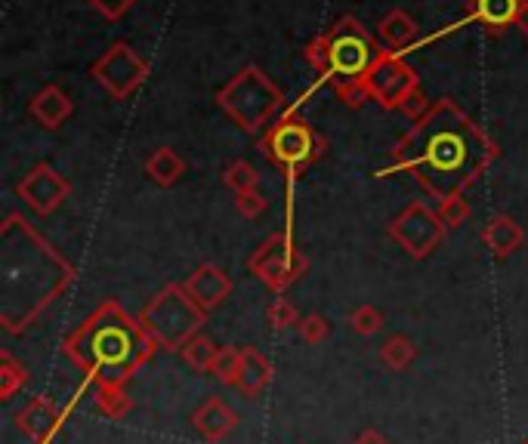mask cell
<instances>
[{
	"instance_id": "6da1fadb",
	"label": "cell",
	"mask_w": 528,
	"mask_h": 444,
	"mask_svg": "<svg viewBox=\"0 0 528 444\" xmlns=\"http://www.w3.org/2000/svg\"><path fill=\"white\" fill-rule=\"evenodd\" d=\"M498 155L501 148L488 130L476 124L454 99L442 96L393 145L390 164L374 176L383 179L393 173H411L430 198L445 201L476 185Z\"/></svg>"
},
{
	"instance_id": "7a4b0ae2",
	"label": "cell",
	"mask_w": 528,
	"mask_h": 444,
	"mask_svg": "<svg viewBox=\"0 0 528 444\" xmlns=\"http://www.w3.org/2000/svg\"><path fill=\"white\" fill-rule=\"evenodd\" d=\"M4 244V306L0 324L7 333H22L44 315L50 303L72 287L75 266L59 256L19 213H7L0 226Z\"/></svg>"
},
{
	"instance_id": "3957f363",
	"label": "cell",
	"mask_w": 528,
	"mask_h": 444,
	"mask_svg": "<svg viewBox=\"0 0 528 444\" xmlns=\"http://www.w3.org/2000/svg\"><path fill=\"white\" fill-rule=\"evenodd\" d=\"M62 352L93 386H127L158 343L118 300H105L62 340Z\"/></svg>"
},
{
	"instance_id": "277c9868",
	"label": "cell",
	"mask_w": 528,
	"mask_h": 444,
	"mask_svg": "<svg viewBox=\"0 0 528 444\" xmlns=\"http://www.w3.org/2000/svg\"><path fill=\"white\" fill-rule=\"evenodd\" d=\"M386 47L371 37V31L356 16H340L325 34L312 37L303 56L306 62L322 74L337 93V99L349 108H362L368 96V74Z\"/></svg>"
},
{
	"instance_id": "5b68a950",
	"label": "cell",
	"mask_w": 528,
	"mask_h": 444,
	"mask_svg": "<svg viewBox=\"0 0 528 444\" xmlns=\"http://www.w3.org/2000/svg\"><path fill=\"white\" fill-rule=\"evenodd\" d=\"M260 155L285 173L288 179V192H294V182L300 173H306L315 161H322L328 152V139L315 130L306 118L297 115V105H288L281 115L263 130L260 142Z\"/></svg>"
},
{
	"instance_id": "8992f818",
	"label": "cell",
	"mask_w": 528,
	"mask_h": 444,
	"mask_svg": "<svg viewBox=\"0 0 528 444\" xmlns=\"http://www.w3.org/2000/svg\"><path fill=\"white\" fill-rule=\"evenodd\" d=\"M217 105L232 118V124L244 133H263L281 111L288 108V96L260 65H244L235 78L217 93Z\"/></svg>"
},
{
	"instance_id": "52a82bcc",
	"label": "cell",
	"mask_w": 528,
	"mask_h": 444,
	"mask_svg": "<svg viewBox=\"0 0 528 444\" xmlns=\"http://www.w3.org/2000/svg\"><path fill=\"white\" fill-rule=\"evenodd\" d=\"M136 318L146 327L149 337L158 343V349L180 352L195 333H201L207 312L192 300L183 284L173 281V284H164Z\"/></svg>"
},
{
	"instance_id": "ba28073f",
	"label": "cell",
	"mask_w": 528,
	"mask_h": 444,
	"mask_svg": "<svg viewBox=\"0 0 528 444\" xmlns=\"http://www.w3.org/2000/svg\"><path fill=\"white\" fill-rule=\"evenodd\" d=\"M248 269L272 290V293H285L291 284H297L306 269L309 259L300 253L291 241V232H272L248 259Z\"/></svg>"
},
{
	"instance_id": "9c48e42d",
	"label": "cell",
	"mask_w": 528,
	"mask_h": 444,
	"mask_svg": "<svg viewBox=\"0 0 528 444\" xmlns=\"http://www.w3.org/2000/svg\"><path fill=\"white\" fill-rule=\"evenodd\" d=\"M445 222L439 219V210H433L424 201H411L390 226H386V235H390L411 259H427L442 241H445Z\"/></svg>"
},
{
	"instance_id": "30bf717a",
	"label": "cell",
	"mask_w": 528,
	"mask_h": 444,
	"mask_svg": "<svg viewBox=\"0 0 528 444\" xmlns=\"http://www.w3.org/2000/svg\"><path fill=\"white\" fill-rule=\"evenodd\" d=\"M90 74L112 99H127L149 78V62L139 56L130 44L118 41L93 62Z\"/></svg>"
},
{
	"instance_id": "8fae6325",
	"label": "cell",
	"mask_w": 528,
	"mask_h": 444,
	"mask_svg": "<svg viewBox=\"0 0 528 444\" xmlns=\"http://www.w3.org/2000/svg\"><path fill=\"white\" fill-rule=\"evenodd\" d=\"M365 87H368V96H371L380 108L396 111V108L405 105V99H408L414 90H420V74H417L399 53L386 50V53L377 59V65L371 68Z\"/></svg>"
},
{
	"instance_id": "7c38bea8",
	"label": "cell",
	"mask_w": 528,
	"mask_h": 444,
	"mask_svg": "<svg viewBox=\"0 0 528 444\" xmlns=\"http://www.w3.org/2000/svg\"><path fill=\"white\" fill-rule=\"evenodd\" d=\"M16 195L38 216H50L65 204L68 195H72V182H68L62 173H56L50 164H34L16 182Z\"/></svg>"
},
{
	"instance_id": "4fadbf2b",
	"label": "cell",
	"mask_w": 528,
	"mask_h": 444,
	"mask_svg": "<svg viewBox=\"0 0 528 444\" xmlns=\"http://www.w3.org/2000/svg\"><path fill=\"white\" fill-rule=\"evenodd\" d=\"M65 423V411L47 395H34L25 407L16 411V429L31 444H50Z\"/></svg>"
},
{
	"instance_id": "5bb4252c",
	"label": "cell",
	"mask_w": 528,
	"mask_h": 444,
	"mask_svg": "<svg viewBox=\"0 0 528 444\" xmlns=\"http://www.w3.org/2000/svg\"><path fill=\"white\" fill-rule=\"evenodd\" d=\"M183 287H186V293L192 296V300L210 315L217 306H223L229 296H232V290H235V284H232V278L220 269V266H214V263H201L186 281H183Z\"/></svg>"
},
{
	"instance_id": "9a60e30c",
	"label": "cell",
	"mask_w": 528,
	"mask_h": 444,
	"mask_svg": "<svg viewBox=\"0 0 528 444\" xmlns=\"http://www.w3.org/2000/svg\"><path fill=\"white\" fill-rule=\"evenodd\" d=\"M238 423H241V417H238V411L229 404V401H223V398H217V395H210L198 411L192 414V426H195V432L207 441V444H220L223 438H229L235 429H238Z\"/></svg>"
},
{
	"instance_id": "2e32d148",
	"label": "cell",
	"mask_w": 528,
	"mask_h": 444,
	"mask_svg": "<svg viewBox=\"0 0 528 444\" xmlns=\"http://www.w3.org/2000/svg\"><path fill=\"white\" fill-rule=\"evenodd\" d=\"M72 111H75V102L59 84L41 87L28 102V115L38 121L44 130H59L68 118H72Z\"/></svg>"
},
{
	"instance_id": "e0dca14e",
	"label": "cell",
	"mask_w": 528,
	"mask_h": 444,
	"mask_svg": "<svg viewBox=\"0 0 528 444\" xmlns=\"http://www.w3.org/2000/svg\"><path fill=\"white\" fill-rule=\"evenodd\" d=\"M522 0H467V19L479 22L488 34L501 37L507 28H516Z\"/></svg>"
},
{
	"instance_id": "ac0fdd59",
	"label": "cell",
	"mask_w": 528,
	"mask_h": 444,
	"mask_svg": "<svg viewBox=\"0 0 528 444\" xmlns=\"http://www.w3.org/2000/svg\"><path fill=\"white\" fill-rule=\"evenodd\" d=\"M482 244L488 247V253L495 259H510L525 244V232L513 216L495 213L482 229Z\"/></svg>"
},
{
	"instance_id": "d6986e66",
	"label": "cell",
	"mask_w": 528,
	"mask_h": 444,
	"mask_svg": "<svg viewBox=\"0 0 528 444\" xmlns=\"http://www.w3.org/2000/svg\"><path fill=\"white\" fill-rule=\"evenodd\" d=\"M275 380V367H272V361L263 355V352H257V349H244L241 352V377H238V392L241 395H248V398H257L269 383Z\"/></svg>"
},
{
	"instance_id": "ffe728a7",
	"label": "cell",
	"mask_w": 528,
	"mask_h": 444,
	"mask_svg": "<svg viewBox=\"0 0 528 444\" xmlns=\"http://www.w3.org/2000/svg\"><path fill=\"white\" fill-rule=\"evenodd\" d=\"M377 34H380V44L386 47V50H399V47H405V44H411L414 41V34H417V22L405 13V10H390L383 19H380V25H377Z\"/></svg>"
},
{
	"instance_id": "44dd1931",
	"label": "cell",
	"mask_w": 528,
	"mask_h": 444,
	"mask_svg": "<svg viewBox=\"0 0 528 444\" xmlns=\"http://www.w3.org/2000/svg\"><path fill=\"white\" fill-rule=\"evenodd\" d=\"M146 173H149V179L152 182H158L161 189H170V185H176L183 179V173H186V161L173 152V148H167V145H161V148H155V152L149 155V161H146Z\"/></svg>"
},
{
	"instance_id": "7402d4cb",
	"label": "cell",
	"mask_w": 528,
	"mask_h": 444,
	"mask_svg": "<svg viewBox=\"0 0 528 444\" xmlns=\"http://www.w3.org/2000/svg\"><path fill=\"white\" fill-rule=\"evenodd\" d=\"M414 361H417V346H414L411 337H405V333H393V337L383 340L380 364L386 370H396V374H402V370H408Z\"/></svg>"
},
{
	"instance_id": "603a6c76",
	"label": "cell",
	"mask_w": 528,
	"mask_h": 444,
	"mask_svg": "<svg viewBox=\"0 0 528 444\" xmlns=\"http://www.w3.org/2000/svg\"><path fill=\"white\" fill-rule=\"evenodd\" d=\"M93 404L99 407V414L109 417V420H124L127 414H133V407H136L124 386H96L93 389Z\"/></svg>"
},
{
	"instance_id": "cb8c5ba5",
	"label": "cell",
	"mask_w": 528,
	"mask_h": 444,
	"mask_svg": "<svg viewBox=\"0 0 528 444\" xmlns=\"http://www.w3.org/2000/svg\"><path fill=\"white\" fill-rule=\"evenodd\" d=\"M217 355H220V346L210 337H204V333H195V337L180 349V358L186 361V367L198 370V374H210Z\"/></svg>"
},
{
	"instance_id": "d4e9b609",
	"label": "cell",
	"mask_w": 528,
	"mask_h": 444,
	"mask_svg": "<svg viewBox=\"0 0 528 444\" xmlns=\"http://www.w3.org/2000/svg\"><path fill=\"white\" fill-rule=\"evenodd\" d=\"M28 383V370L25 364L13 355V352H0V398L10 401L19 389H25Z\"/></svg>"
},
{
	"instance_id": "484cf974",
	"label": "cell",
	"mask_w": 528,
	"mask_h": 444,
	"mask_svg": "<svg viewBox=\"0 0 528 444\" xmlns=\"http://www.w3.org/2000/svg\"><path fill=\"white\" fill-rule=\"evenodd\" d=\"M223 182L226 189H232L235 195H248V192H257L260 185V173L248 164V161H232L226 170H223Z\"/></svg>"
},
{
	"instance_id": "4316f807",
	"label": "cell",
	"mask_w": 528,
	"mask_h": 444,
	"mask_svg": "<svg viewBox=\"0 0 528 444\" xmlns=\"http://www.w3.org/2000/svg\"><path fill=\"white\" fill-rule=\"evenodd\" d=\"M241 352L244 349H235V346H223L217 361H214V374L223 386H238V377H241Z\"/></svg>"
},
{
	"instance_id": "83f0119b",
	"label": "cell",
	"mask_w": 528,
	"mask_h": 444,
	"mask_svg": "<svg viewBox=\"0 0 528 444\" xmlns=\"http://www.w3.org/2000/svg\"><path fill=\"white\" fill-rule=\"evenodd\" d=\"M470 216H473V207H470V201L464 195H451V198L439 201V219L445 222L448 232L461 229L464 222H470Z\"/></svg>"
},
{
	"instance_id": "f1b7e54d",
	"label": "cell",
	"mask_w": 528,
	"mask_h": 444,
	"mask_svg": "<svg viewBox=\"0 0 528 444\" xmlns=\"http://www.w3.org/2000/svg\"><path fill=\"white\" fill-rule=\"evenodd\" d=\"M297 337L306 343V346H322L328 337H331V321L325 315H303L300 324H297Z\"/></svg>"
},
{
	"instance_id": "f546056e",
	"label": "cell",
	"mask_w": 528,
	"mask_h": 444,
	"mask_svg": "<svg viewBox=\"0 0 528 444\" xmlns=\"http://www.w3.org/2000/svg\"><path fill=\"white\" fill-rule=\"evenodd\" d=\"M383 312L377 309V306H371V303H365V306H359V309H352V315H349V327L359 333V337H374V333H380L383 330Z\"/></svg>"
},
{
	"instance_id": "4dcf8cb0",
	"label": "cell",
	"mask_w": 528,
	"mask_h": 444,
	"mask_svg": "<svg viewBox=\"0 0 528 444\" xmlns=\"http://www.w3.org/2000/svg\"><path fill=\"white\" fill-rule=\"evenodd\" d=\"M300 312L291 300H285V296H278V300L266 309V321L272 330H288V327H297L300 324Z\"/></svg>"
},
{
	"instance_id": "1f68e13d",
	"label": "cell",
	"mask_w": 528,
	"mask_h": 444,
	"mask_svg": "<svg viewBox=\"0 0 528 444\" xmlns=\"http://www.w3.org/2000/svg\"><path fill=\"white\" fill-rule=\"evenodd\" d=\"M266 207H269V201H266L260 192L235 195V210H238V216H244V219H257V216H263Z\"/></svg>"
},
{
	"instance_id": "d6a6232c",
	"label": "cell",
	"mask_w": 528,
	"mask_h": 444,
	"mask_svg": "<svg viewBox=\"0 0 528 444\" xmlns=\"http://www.w3.org/2000/svg\"><path fill=\"white\" fill-rule=\"evenodd\" d=\"M87 4L93 10H99L109 22H118V19H124L136 7V0H87Z\"/></svg>"
},
{
	"instance_id": "836d02e7",
	"label": "cell",
	"mask_w": 528,
	"mask_h": 444,
	"mask_svg": "<svg viewBox=\"0 0 528 444\" xmlns=\"http://www.w3.org/2000/svg\"><path fill=\"white\" fill-rule=\"evenodd\" d=\"M405 118H411V121H420L430 111V102H427V96H424V90H414L408 99H405V105L399 108Z\"/></svg>"
},
{
	"instance_id": "e575fe53",
	"label": "cell",
	"mask_w": 528,
	"mask_h": 444,
	"mask_svg": "<svg viewBox=\"0 0 528 444\" xmlns=\"http://www.w3.org/2000/svg\"><path fill=\"white\" fill-rule=\"evenodd\" d=\"M352 444H390V441H386V435L383 432H377V429H365L356 441H352Z\"/></svg>"
},
{
	"instance_id": "d590c367",
	"label": "cell",
	"mask_w": 528,
	"mask_h": 444,
	"mask_svg": "<svg viewBox=\"0 0 528 444\" xmlns=\"http://www.w3.org/2000/svg\"><path fill=\"white\" fill-rule=\"evenodd\" d=\"M516 28H519V34H525V37H528V0H522L519 16H516Z\"/></svg>"
},
{
	"instance_id": "8d00e7d4",
	"label": "cell",
	"mask_w": 528,
	"mask_h": 444,
	"mask_svg": "<svg viewBox=\"0 0 528 444\" xmlns=\"http://www.w3.org/2000/svg\"><path fill=\"white\" fill-rule=\"evenodd\" d=\"M519 444H528V435H525V438H522V441H519Z\"/></svg>"
}]
</instances>
